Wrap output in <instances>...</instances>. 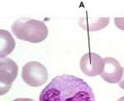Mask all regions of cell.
<instances>
[{
	"mask_svg": "<svg viewBox=\"0 0 124 101\" xmlns=\"http://www.w3.org/2000/svg\"><path fill=\"white\" fill-rule=\"evenodd\" d=\"M39 101H96L90 86L70 75L58 76L43 89Z\"/></svg>",
	"mask_w": 124,
	"mask_h": 101,
	"instance_id": "6da1fadb",
	"label": "cell"
},
{
	"mask_svg": "<svg viewBox=\"0 0 124 101\" xmlns=\"http://www.w3.org/2000/svg\"><path fill=\"white\" fill-rule=\"evenodd\" d=\"M12 32L18 39L31 43L43 42L48 36L47 27L43 22L30 18H19L12 25Z\"/></svg>",
	"mask_w": 124,
	"mask_h": 101,
	"instance_id": "7a4b0ae2",
	"label": "cell"
},
{
	"mask_svg": "<svg viewBox=\"0 0 124 101\" xmlns=\"http://www.w3.org/2000/svg\"><path fill=\"white\" fill-rule=\"evenodd\" d=\"M22 78L26 84L31 87H39L46 82L48 72L46 68L41 63L31 61L23 66Z\"/></svg>",
	"mask_w": 124,
	"mask_h": 101,
	"instance_id": "3957f363",
	"label": "cell"
},
{
	"mask_svg": "<svg viewBox=\"0 0 124 101\" xmlns=\"http://www.w3.org/2000/svg\"><path fill=\"white\" fill-rule=\"evenodd\" d=\"M18 73L17 63L10 58H1L0 60V84L1 95L9 91L12 84L16 80Z\"/></svg>",
	"mask_w": 124,
	"mask_h": 101,
	"instance_id": "277c9868",
	"label": "cell"
},
{
	"mask_svg": "<svg viewBox=\"0 0 124 101\" xmlns=\"http://www.w3.org/2000/svg\"><path fill=\"white\" fill-rule=\"evenodd\" d=\"M81 71L88 76H96L100 75L104 66V59L94 52L85 54L79 62Z\"/></svg>",
	"mask_w": 124,
	"mask_h": 101,
	"instance_id": "5b68a950",
	"label": "cell"
},
{
	"mask_svg": "<svg viewBox=\"0 0 124 101\" xmlns=\"http://www.w3.org/2000/svg\"><path fill=\"white\" fill-rule=\"evenodd\" d=\"M123 72V68L117 60L113 57H107L104 59V66L100 76L105 81L116 84L121 80Z\"/></svg>",
	"mask_w": 124,
	"mask_h": 101,
	"instance_id": "8992f818",
	"label": "cell"
},
{
	"mask_svg": "<svg viewBox=\"0 0 124 101\" xmlns=\"http://www.w3.org/2000/svg\"><path fill=\"white\" fill-rule=\"evenodd\" d=\"M109 17H80L79 21V26L85 30L96 32L105 28L109 23Z\"/></svg>",
	"mask_w": 124,
	"mask_h": 101,
	"instance_id": "52a82bcc",
	"label": "cell"
},
{
	"mask_svg": "<svg viewBox=\"0 0 124 101\" xmlns=\"http://www.w3.org/2000/svg\"><path fill=\"white\" fill-rule=\"evenodd\" d=\"M0 36H1V58H5L9 55L15 47V41L10 34L9 32L6 30H0Z\"/></svg>",
	"mask_w": 124,
	"mask_h": 101,
	"instance_id": "ba28073f",
	"label": "cell"
},
{
	"mask_svg": "<svg viewBox=\"0 0 124 101\" xmlns=\"http://www.w3.org/2000/svg\"><path fill=\"white\" fill-rule=\"evenodd\" d=\"M114 23L117 28L124 31V17H115Z\"/></svg>",
	"mask_w": 124,
	"mask_h": 101,
	"instance_id": "9c48e42d",
	"label": "cell"
},
{
	"mask_svg": "<svg viewBox=\"0 0 124 101\" xmlns=\"http://www.w3.org/2000/svg\"><path fill=\"white\" fill-rule=\"evenodd\" d=\"M118 84H119L120 87H121L122 89H123V90H124V68H123V76H122V79H121V80H120V81H119Z\"/></svg>",
	"mask_w": 124,
	"mask_h": 101,
	"instance_id": "30bf717a",
	"label": "cell"
},
{
	"mask_svg": "<svg viewBox=\"0 0 124 101\" xmlns=\"http://www.w3.org/2000/svg\"><path fill=\"white\" fill-rule=\"evenodd\" d=\"M13 101H35V100H31V99H23V98H21V99H16V100H13Z\"/></svg>",
	"mask_w": 124,
	"mask_h": 101,
	"instance_id": "8fae6325",
	"label": "cell"
},
{
	"mask_svg": "<svg viewBox=\"0 0 124 101\" xmlns=\"http://www.w3.org/2000/svg\"><path fill=\"white\" fill-rule=\"evenodd\" d=\"M117 101H124V96H123V97H122V98H120Z\"/></svg>",
	"mask_w": 124,
	"mask_h": 101,
	"instance_id": "7c38bea8",
	"label": "cell"
}]
</instances>
